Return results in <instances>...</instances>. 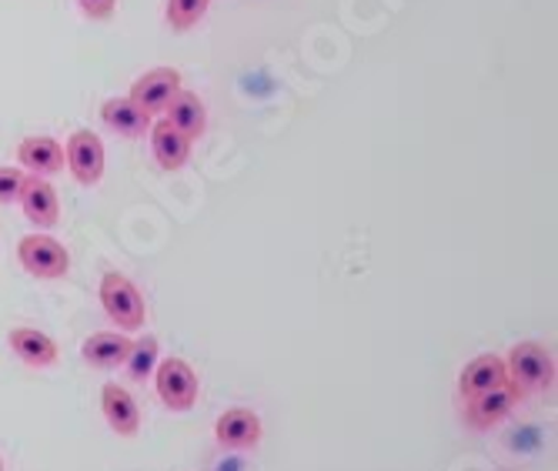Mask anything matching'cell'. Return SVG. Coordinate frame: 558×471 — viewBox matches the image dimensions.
<instances>
[{"mask_svg": "<svg viewBox=\"0 0 558 471\" xmlns=\"http://www.w3.org/2000/svg\"><path fill=\"white\" fill-rule=\"evenodd\" d=\"M150 150H155V161L165 171H181L191 157V141L168 121H150Z\"/></svg>", "mask_w": 558, "mask_h": 471, "instance_id": "e0dca14e", "label": "cell"}, {"mask_svg": "<svg viewBox=\"0 0 558 471\" xmlns=\"http://www.w3.org/2000/svg\"><path fill=\"white\" fill-rule=\"evenodd\" d=\"M77 4L90 21H108V17H114L118 0H77Z\"/></svg>", "mask_w": 558, "mask_h": 471, "instance_id": "44dd1931", "label": "cell"}, {"mask_svg": "<svg viewBox=\"0 0 558 471\" xmlns=\"http://www.w3.org/2000/svg\"><path fill=\"white\" fill-rule=\"evenodd\" d=\"M17 261L37 281H61L71 271L68 247L50 234H24L17 241Z\"/></svg>", "mask_w": 558, "mask_h": 471, "instance_id": "3957f363", "label": "cell"}, {"mask_svg": "<svg viewBox=\"0 0 558 471\" xmlns=\"http://www.w3.org/2000/svg\"><path fill=\"white\" fill-rule=\"evenodd\" d=\"M21 212L24 218L34 225V228H54L61 221V201H58V191L47 178H24V188H21Z\"/></svg>", "mask_w": 558, "mask_h": 471, "instance_id": "9c48e42d", "label": "cell"}, {"mask_svg": "<svg viewBox=\"0 0 558 471\" xmlns=\"http://www.w3.org/2000/svg\"><path fill=\"white\" fill-rule=\"evenodd\" d=\"M155 391H158L165 408L191 411L197 404L201 382H197V372L184 358H165V361H158V369H155Z\"/></svg>", "mask_w": 558, "mask_h": 471, "instance_id": "277c9868", "label": "cell"}, {"mask_svg": "<svg viewBox=\"0 0 558 471\" xmlns=\"http://www.w3.org/2000/svg\"><path fill=\"white\" fill-rule=\"evenodd\" d=\"M0 471H4V458H0Z\"/></svg>", "mask_w": 558, "mask_h": 471, "instance_id": "7402d4cb", "label": "cell"}, {"mask_svg": "<svg viewBox=\"0 0 558 471\" xmlns=\"http://www.w3.org/2000/svg\"><path fill=\"white\" fill-rule=\"evenodd\" d=\"M505 378L522 395L525 391H548L555 385V358L538 341H519L505 358Z\"/></svg>", "mask_w": 558, "mask_h": 471, "instance_id": "7a4b0ae2", "label": "cell"}, {"mask_svg": "<svg viewBox=\"0 0 558 471\" xmlns=\"http://www.w3.org/2000/svg\"><path fill=\"white\" fill-rule=\"evenodd\" d=\"M215 438L225 448L234 451H247V448H258L262 442V414L251 411V408H225L215 422Z\"/></svg>", "mask_w": 558, "mask_h": 471, "instance_id": "ba28073f", "label": "cell"}, {"mask_svg": "<svg viewBox=\"0 0 558 471\" xmlns=\"http://www.w3.org/2000/svg\"><path fill=\"white\" fill-rule=\"evenodd\" d=\"M181 90V74L174 68H155L141 74L134 84H131V100L137 104V108L155 121L158 114L168 111V104L174 100V94Z\"/></svg>", "mask_w": 558, "mask_h": 471, "instance_id": "8992f818", "label": "cell"}, {"mask_svg": "<svg viewBox=\"0 0 558 471\" xmlns=\"http://www.w3.org/2000/svg\"><path fill=\"white\" fill-rule=\"evenodd\" d=\"M509 378H505V358H498V354H492V351H485V354H475L465 369H462V375H459V391H462V398H478L482 391H492V388H498V385H505Z\"/></svg>", "mask_w": 558, "mask_h": 471, "instance_id": "5bb4252c", "label": "cell"}, {"mask_svg": "<svg viewBox=\"0 0 558 471\" xmlns=\"http://www.w3.org/2000/svg\"><path fill=\"white\" fill-rule=\"evenodd\" d=\"M64 161L81 188H97L105 178V141L87 128L74 131L64 144Z\"/></svg>", "mask_w": 558, "mask_h": 471, "instance_id": "5b68a950", "label": "cell"}, {"mask_svg": "<svg viewBox=\"0 0 558 471\" xmlns=\"http://www.w3.org/2000/svg\"><path fill=\"white\" fill-rule=\"evenodd\" d=\"M168 118V124L174 128V131H181L191 144L194 141H201L205 137V131H208V108H205V100H201L194 90H178L174 94V100L168 104V111H165Z\"/></svg>", "mask_w": 558, "mask_h": 471, "instance_id": "4fadbf2b", "label": "cell"}, {"mask_svg": "<svg viewBox=\"0 0 558 471\" xmlns=\"http://www.w3.org/2000/svg\"><path fill=\"white\" fill-rule=\"evenodd\" d=\"M17 161L31 178H50L64 168V144L50 134H31L17 144Z\"/></svg>", "mask_w": 558, "mask_h": 471, "instance_id": "8fae6325", "label": "cell"}, {"mask_svg": "<svg viewBox=\"0 0 558 471\" xmlns=\"http://www.w3.org/2000/svg\"><path fill=\"white\" fill-rule=\"evenodd\" d=\"M158 358H161V341L155 335H144L137 341H131L128 358H124V372L131 382H147L158 369Z\"/></svg>", "mask_w": 558, "mask_h": 471, "instance_id": "ac0fdd59", "label": "cell"}, {"mask_svg": "<svg viewBox=\"0 0 558 471\" xmlns=\"http://www.w3.org/2000/svg\"><path fill=\"white\" fill-rule=\"evenodd\" d=\"M8 345L27 364V369H54L58 358H61L58 341L50 338V335H44V331H37V328H31V325L11 328L8 331Z\"/></svg>", "mask_w": 558, "mask_h": 471, "instance_id": "7c38bea8", "label": "cell"}, {"mask_svg": "<svg viewBox=\"0 0 558 471\" xmlns=\"http://www.w3.org/2000/svg\"><path fill=\"white\" fill-rule=\"evenodd\" d=\"M211 0H168V24L174 31H191L205 21Z\"/></svg>", "mask_w": 558, "mask_h": 471, "instance_id": "d6986e66", "label": "cell"}, {"mask_svg": "<svg viewBox=\"0 0 558 471\" xmlns=\"http://www.w3.org/2000/svg\"><path fill=\"white\" fill-rule=\"evenodd\" d=\"M100 121H105L114 134L131 137V141H137L150 131V118L137 108L131 97H111V100L100 104Z\"/></svg>", "mask_w": 558, "mask_h": 471, "instance_id": "2e32d148", "label": "cell"}, {"mask_svg": "<svg viewBox=\"0 0 558 471\" xmlns=\"http://www.w3.org/2000/svg\"><path fill=\"white\" fill-rule=\"evenodd\" d=\"M97 298H100V307H105V314L114 322L118 331L131 335V331H141L144 328V322H147V304H144V294L137 291V285L128 275L108 271L105 278H100Z\"/></svg>", "mask_w": 558, "mask_h": 471, "instance_id": "6da1fadb", "label": "cell"}, {"mask_svg": "<svg viewBox=\"0 0 558 471\" xmlns=\"http://www.w3.org/2000/svg\"><path fill=\"white\" fill-rule=\"evenodd\" d=\"M24 171L21 168H0V204H14L24 188Z\"/></svg>", "mask_w": 558, "mask_h": 471, "instance_id": "ffe728a7", "label": "cell"}, {"mask_svg": "<svg viewBox=\"0 0 558 471\" xmlns=\"http://www.w3.org/2000/svg\"><path fill=\"white\" fill-rule=\"evenodd\" d=\"M522 391L512 385V382H505L492 391H482L478 398L469 401V411H465V422L475 428V432H488L495 425H501L505 418L512 414V408L519 404Z\"/></svg>", "mask_w": 558, "mask_h": 471, "instance_id": "52a82bcc", "label": "cell"}, {"mask_svg": "<svg viewBox=\"0 0 558 471\" xmlns=\"http://www.w3.org/2000/svg\"><path fill=\"white\" fill-rule=\"evenodd\" d=\"M100 414H105L108 428L121 438H131L141 432V408H137L134 395L128 388H121L118 382H108L100 388Z\"/></svg>", "mask_w": 558, "mask_h": 471, "instance_id": "30bf717a", "label": "cell"}, {"mask_svg": "<svg viewBox=\"0 0 558 471\" xmlns=\"http://www.w3.org/2000/svg\"><path fill=\"white\" fill-rule=\"evenodd\" d=\"M128 348H131V338L118 328L114 331H94L90 338H84L81 358H84V364H90V369H97V372H111V369H118V364H124Z\"/></svg>", "mask_w": 558, "mask_h": 471, "instance_id": "9a60e30c", "label": "cell"}]
</instances>
